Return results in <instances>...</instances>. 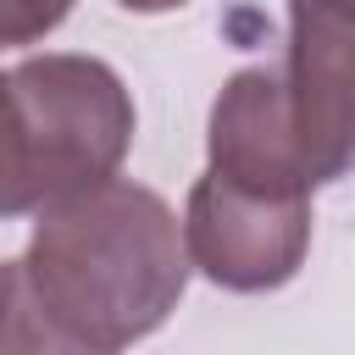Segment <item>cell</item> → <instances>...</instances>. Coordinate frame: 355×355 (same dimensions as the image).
<instances>
[{
  "label": "cell",
  "instance_id": "8992f818",
  "mask_svg": "<svg viewBox=\"0 0 355 355\" xmlns=\"http://www.w3.org/2000/svg\"><path fill=\"white\" fill-rule=\"evenodd\" d=\"M0 355H94L39 305L22 255L0 261Z\"/></svg>",
  "mask_w": 355,
  "mask_h": 355
},
{
  "label": "cell",
  "instance_id": "7a4b0ae2",
  "mask_svg": "<svg viewBox=\"0 0 355 355\" xmlns=\"http://www.w3.org/2000/svg\"><path fill=\"white\" fill-rule=\"evenodd\" d=\"M39 211L111 183L133 150V94L100 55L44 50L11 67ZM33 211V216H39Z\"/></svg>",
  "mask_w": 355,
  "mask_h": 355
},
{
  "label": "cell",
  "instance_id": "30bf717a",
  "mask_svg": "<svg viewBox=\"0 0 355 355\" xmlns=\"http://www.w3.org/2000/svg\"><path fill=\"white\" fill-rule=\"evenodd\" d=\"M344 6H355V0H344Z\"/></svg>",
  "mask_w": 355,
  "mask_h": 355
},
{
  "label": "cell",
  "instance_id": "5b68a950",
  "mask_svg": "<svg viewBox=\"0 0 355 355\" xmlns=\"http://www.w3.org/2000/svg\"><path fill=\"white\" fill-rule=\"evenodd\" d=\"M205 172H216L222 183H239V189L311 200V178H305L294 133H288L277 61L239 67L222 83L211 122H205Z\"/></svg>",
  "mask_w": 355,
  "mask_h": 355
},
{
  "label": "cell",
  "instance_id": "277c9868",
  "mask_svg": "<svg viewBox=\"0 0 355 355\" xmlns=\"http://www.w3.org/2000/svg\"><path fill=\"white\" fill-rule=\"evenodd\" d=\"M288 133L311 189L355 172V6L288 0V50L277 61Z\"/></svg>",
  "mask_w": 355,
  "mask_h": 355
},
{
  "label": "cell",
  "instance_id": "3957f363",
  "mask_svg": "<svg viewBox=\"0 0 355 355\" xmlns=\"http://www.w3.org/2000/svg\"><path fill=\"white\" fill-rule=\"evenodd\" d=\"M183 244L189 266L227 294L283 288L311 250V200L261 194L222 183L216 172H200L183 205Z\"/></svg>",
  "mask_w": 355,
  "mask_h": 355
},
{
  "label": "cell",
  "instance_id": "52a82bcc",
  "mask_svg": "<svg viewBox=\"0 0 355 355\" xmlns=\"http://www.w3.org/2000/svg\"><path fill=\"white\" fill-rule=\"evenodd\" d=\"M39 211L33 200V155H28V128L22 105L11 89V72H0V216H28Z\"/></svg>",
  "mask_w": 355,
  "mask_h": 355
},
{
  "label": "cell",
  "instance_id": "9c48e42d",
  "mask_svg": "<svg viewBox=\"0 0 355 355\" xmlns=\"http://www.w3.org/2000/svg\"><path fill=\"white\" fill-rule=\"evenodd\" d=\"M116 6H122V11H144V17H150V11H178V6H189V0H116Z\"/></svg>",
  "mask_w": 355,
  "mask_h": 355
},
{
  "label": "cell",
  "instance_id": "ba28073f",
  "mask_svg": "<svg viewBox=\"0 0 355 355\" xmlns=\"http://www.w3.org/2000/svg\"><path fill=\"white\" fill-rule=\"evenodd\" d=\"M72 0H0V50L6 44H39L67 22Z\"/></svg>",
  "mask_w": 355,
  "mask_h": 355
},
{
  "label": "cell",
  "instance_id": "6da1fadb",
  "mask_svg": "<svg viewBox=\"0 0 355 355\" xmlns=\"http://www.w3.org/2000/svg\"><path fill=\"white\" fill-rule=\"evenodd\" d=\"M22 272L78 344L122 355L178 311L194 266L172 205L133 178H111L39 211Z\"/></svg>",
  "mask_w": 355,
  "mask_h": 355
}]
</instances>
